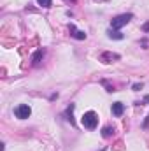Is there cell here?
<instances>
[{
    "label": "cell",
    "mask_w": 149,
    "mask_h": 151,
    "mask_svg": "<svg viewBox=\"0 0 149 151\" xmlns=\"http://www.w3.org/2000/svg\"><path fill=\"white\" fill-rule=\"evenodd\" d=\"M81 125H82L84 128H88V130H95V128L98 127V114L95 113V111L84 113L82 118H81Z\"/></svg>",
    "instance_id": "cell-1"
},
{
    "label": "cell",
    "mask_w": 149,
    "mask_h": 151,
    "mask_svg": "<svg viewBox=\"0 0 149 151\" xmlns=\"http://www.w3.org/2000/svg\"><path fill=\"white\" fill-rule=\"evenodd\" d=\"M132 18H133L132 12H125V14H119V16L112 18L111 19V28L112 30H119V28H123L125 25H128V23L132 21Z\"/></svg>",
    "instance_id": "cell-2"
},
{
    "label": "cell",
    "mask_w": 149,
    "mask_h": 151,
    "mask_svg": "<svg viewBox=\"0 0 149 151\" xmlns=\"http://www.w3.org/2000/svg\"><path fill=\"white\" fill-rule=\"evenodd\" d=\"M30 114H32V109H30L28 104H19V106L14 109V116H16L18 119H27V118H30Z\"/></svg>",
    "instance_id": "cell-3"
},
{
    "label": "cell",
    "mask_w": 149,
    "mask_h": 151,
    "mask_svg": "<svg viewBox=\"0 0 149 151\" xmlns=\"http://www.w3.org/2000/svg\"><path fill=\"white\" fill-rule=\"evenodd\" d=\"M121 56L117 55V53H112V51H105V53H102L100 56H98V60L100 62H104V63H112V62H116V60H119Z\"/></svg>",
    "instance_id": "cell-4"
},
{
    "label": "cell",
    "mask_w": 149,
    "mask_h": 151,
    "mask_svg": "<svg viewBox=\"0 0 149 151\" xmlns=\"http://www.w3.org/2000/svg\"><path fill=\"white\" fill-rule=\"evenodd\" d=\"M111 111H112V114H114L116 118H121L123 113H125V104H123V102H114L112 107H111Z\"/></svg>",
    "instance_id": "cell-5"
},
{
    "label": "cell",
    "mask_w": 149,
    "mask_h": 151,
    "mask_svg": "<svg viewBox=\"0 0 149 151\" xmlns=\"http://www.w3.org/2000/svg\"><path fill=\"white\" fill-rule=\"evenodd\" d=\"M69 32H70V35L74 39H77V40H84V39H86V34H84L82 30H77L75 25H72V23H70V27H69Z\"/></svg>",
    "instance_id": "cell-6"
},
{
    "label": "cell",
    "mask_w": 149,
    "mask_h": 151,
    "mask_svg": "<svg viewBox=\"0 0 149 151\" xmlns=\"http://www.w3.org/2000/svg\"><path fill=\"white\" fill-rule=\"evenodd\" d=\"M114 130H116V128H114L112 125H105V127L102 128V137H104V139L112 137V135H114Z\"/></svg>",
    "instance_id": "cell-7"
},
{
    "label": "cell",
    "mask_w": 149,
    "mask_h": 151,
    "mask_svg": "<svg viewBox=\"0 0 149 151\" xmlns=\"http://www.w3.org/2000/svg\"><path fill=\"white\" fill-rule=\"evenodd\" d=\"M42 58H44V49H37V51L32 55V63H34V65H37Z\"/></svg>",
    "instance_id": "cell-8"
},
{
    "label": "cell",
    "mask_w": 149,
    "mask_h": 151,
    "mask_svg": "<svg viewBox=\"0 0 149 151\" xmlns=\"http://www.w3.org/2000/svg\"><path fill=\"white\" fill-rule=\"evenodd\" d=\"M107 37H109V39H116V40H123L125 35H123L119 30H112V28H111V30L107 32Z\"/></svg>",
    "instance_id": "cell-9"
},
{
    "label": "cell",
    "mask_w": 149,
    "mask_h": 151,
    "mask_svg": "<svg viewBox=\"0 0 149 151\" xmlns=\"http://www.w3.org/2000/svg\"><path fill=\"white\" fill-rule=\"evenodd\" d=\"M74 104H70L69 107H67V119L70 121V125H75V121H74V118H72V111H74Z\"/></svg>",
    "instance_id": "cell-10"
},
{
    "label": "cell",
    "mask_w": 149,
    "mask_h": 151,
    "mask_svg": "<svg viewBox=\"0 0 149 151\" xmlns=\"http://www.w3.org/2000/svg\"><path fill=\"white\" fill-rule=\"evenodd\" d=\"M51 2H53V0H37V4L40 7H44V9H49V7H51Z\"/></svg>",
    "instance_id": "cell-11"
},
{
    "label": "cell",
    "mask_w": 149,
    "mask_h": 151,
    "mask_svg": "<svg viewBox=\"0 0 149 151\" xmlns=\"http://www.w3.org/2000/svg\"><path fill=\"white\" fill-rule=\"evenodd\" d=\"M132 88H133V91H140V90L144 88V84H142V83H135Z\"/></svg>",
    "instance_id": "cell-12"
},
{
    "label": "cell",
    "mask_w": 149,
    "mask_h": 151,
    "mask_svg": "<svg viewBox=\"0 0 149 151\" xmlns=\"http://www.w3.org/2000/svg\"><path fill=\"white\" fill-rule=\"evenodd\" d=\"M140 44H142V47H144V49H148V39H142V40H140Z\"/></svg>",
    "instance_id": "cell-13"
},
{
    "label": "cell",
    "mask_w": 149,
    "mask_h": 151,
    "mask_svg": "<svg viewBox=\"0 0 149 151\" xmlns=\"http://www.w3.org/2000/svg\"><path fill=\"white\" fill-rule=\"evenodd\" d=\"M142 30H144L146 34H149V21L146 23V25H144V27H142Z\"/></svg>",
    "instance_id": "cell-14"
},
{
    "label": "cell",
    "mask_w": 149,
    "mask_h": 151,
    "mask_svg": "<svg viewBox=\"0 0 149 151\" xmlns=\"http://www.w3.org/2000/svg\"><path fill=\"white\" fill-rule=\"evenodd\" d=\"M142 127H144V128H148L149 127V114H148V118H146V121L142 123Z\"/></svg>",
    "instance_id": "cell-15"
},
{
    "label": "cell",
    "mask_w": 149,
    "mask_h": 151,
    "mask_svg": "<svg viewBox=\"0 0 149 151\" xmlns=\"http://www.w3.org/2000/svg\"><path fill=\"white\" fill-rule=\"evenodd\" d=\"M149 102V95H146V97H144V104H148Z\"/></svg>",
    "instance_id": "cell-16"
},
{
    "label": "cell",
    "mask_w": 149,
    "mask_h": 151,
    "mask_svg": "<svg viewBox=\"0 0 149 151\" xmlns=\"http://www.w3.org/2000/svg\"><path fill=\"white\" fill-rule=\"evenodd\" d=\"M70 2H75V0H70Z\"/></svg>",
    "instance_id": "cell-17"
}]
</instances>
